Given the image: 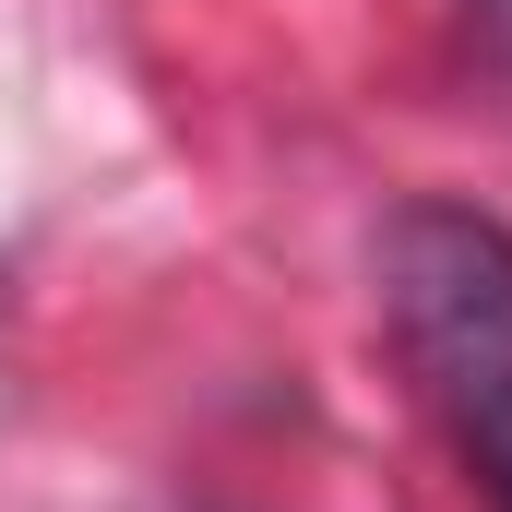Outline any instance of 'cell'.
<instances>
[{
    "label": "cell",
    "instance_id": "1",
    "mask_svg": "<svg viewBox=\"0 0 512 512\" xmlns=\"http://www.w3.org/2000/svg\"><path fill=\"white\" fill-rule=\"evenodd\" d=\"M382 322L429 393L512 370V239L465 203H405L382 227Z\"/></svg>",
    "mask_w": 512,
    "mask_h": 512
},
{
    "label": "cell",
    "instance_id": "2",
    "mask_svg": "<svg viewBox=\"0 0 512 512\" xmlns=\"http://www.w3.org/2000/svg\"><path fill=\"white\" fill-rule=\"evenodd\" d=\"M453 405V441H465V465H477V489H489V512H512V370H489V382L441 393Z\"/></svg>",
    "mask_w": 512,
    "mask_h": 512
}]
</instances>
